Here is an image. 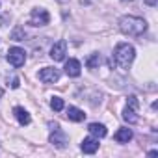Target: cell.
<instances>
[{"instance_id": "obj_3", "label": "cell", "mask_w": 158, "mask_h": 158, "mask_svg": "<svg viewBox=\"0 0 158 158\" xmlns=\"http://www.w3.org/2000/svg\"><path fill=\"white\" fill-rule=\"evenodd\" d=\"M48 127L52 128V134H50V143H52V145H56L58 149H63V147L67 145V136H65V132L60 128V125H58V123H50Z\"/></svg>"}, {"instance_id": "obj_2", "label": "cell", "mask_w": 158, "mask_h": 158, "mask_svg": "<svg viewBox=\"0 0 158 158\" xmlns=\"http://www.w3.org/2000/svg\"><path fill=\"white\" fill-rule=\"evenodd\" d=\"M119 30L125 34V35H132V37H139L145 30H147V23L139 17H134V15H125L121 17L119 21Z\"/></svg>"}, {"instance_id": "obj_21", "label": "cell", "mask_w": 158, "mask_h": 158, "mask_svg": "<svg viewBox=\"0 0 158 158\" xmlns=\"http://www.w3.org/2000/svg\"><path fill=\"white\" fill-rule=\"evenodd\" d=\"M2 95H4V91H2V88H0V99H2Z\"/></svg>"}, {"instance_id": "obj_22", "label": "cell", "mask_w": 158, "mask_h": 158, "mask_svg": "<svg viewBox=\"0 0 158 158\" xmlns=\"http://www.w3.org/2000/svg\"><path fill=\"white\" fill-rule=\"evenodd\" d=\"M123 2H132V0H123Z\"/></svg>"}, {"instance_id": "obj_14", "label": "cell", "mask_w": 158, "mask_h": 158, "mask_svg": "<svg viewBox=\"0 0 158 158\" xmlns=\"http://www.w3.org/2000/svg\"><path fill=\"white\" fill-rule=\"evenodd\" d=\"M123 119H125V121H128V123H136V121H138L136 110H134V108H130V106H127V108L123 110Z\"/></svg>"}, {"instance_id": "obj_11", "label": "cell", "mask_w": 158, "mask_h": 158, "mask_svg": "<svg viewBox=\"0 0 158 158\" xmlns=\"http://www.w3.org/2000/svg\"><path fill=\"white\" fill-rule=\"evenodd\" d=\"M67 117H69L71 121H74V123H80V121H84L86 114H84L80 108H76V106H69V108H67Z\"/></svg>"}, {"instance_id": "obj_17", "label": "cell", "mask_w": 158, "mask_h": 158, "mask_svg": "<svg viewBox=\"0 0 158 158\" xmlns=\"http://www.w3.org/2000/svg\"><path fill=\"white\" fill-rule=\"evenodd\" d=\"M11 37H13L15 41H23V39H24V32H23L21 28H17V30L11 34Z\"/></svg>"}, {"instance_id": "obj_20", "label": "cell", "mask_w": 158, "mask_h": 158, "mask_svg": "<svg viewBox=\"0 0 158 158\" xmlns=\"http://www.w3.org/2000/svg\"><path fill=\"white\" fill-rule=\"evenodd\" d=\"M145 2H147V4H151V6H154V4H156V0H145Z\"/></svg>"}, {"instance_id": "obj_15", "label": "cell", "mask_w": 158, "mask_h": 158, "mask_svg": "<svg viewBox=\"0 0 158 158\" xmlns=\"http://www.w3.org/2000/svg\"><path fill=\"white\" fill-rule=\"evenodd\" d=\"M99 63H101V56H99V54H91V56L86 60V65H88L89 69H95V67H99Z\"/></svg>"}, {"instance_id": "obj_12", "label": "cell", "mask_w": 158, "mask_h": 158, "mask_svg": "<svg viewBox=\"0 0 158 158\" xmlns=\"http://www.w3.org/2000/svg\"><path fill=\"white\" fill-rule=\"evenodd\" d=\"M88 130H89V134L95 136V138H104V136H106V127L101 125V123H91V125L88 127Z\"/></svg>"}, {"instance_id": "obj_10", "label": "cell", "mask_w": 158, "mask_h": 158, "mask_svg": "<svg viewBox=\"0 0 158 158\" xmlns=\"http://www.w3.org/2000/svg\"><path fill=\"white\" fill-rule=\"evenodd\" d=\"M13 115L17 117V121L23 125V127H26V125H30V121H32V117H30V114L24 110V108H21V106H15L13 108Z\"/></svg>"}, {"instance_id": "obj_6", "label": "cell", "mask_w": 158, "mask_h": 158, "mask_svg": "<svg viewBox=\"0 0 158 158\" xmlns=\"http://www.w3.org/2000/svg\"><path fill=\"white\" fill-rule=\"evenodd\" d=\"M39 80L43 84H54L60 80V71L56 67H43L39 71Z\"/></svg>"}, {"instance_id": "obj_19", "label": "cell", "mask_w": 158, "mask_h": 158, "mask_svg": "<svg viewBox=\"0 0 158 158\" xmlns=\"http://www.w3.org/2000/svg\"><path fill=\"white\" fill-rule=\"evenodd\" d=\"M11 88H13V89L19 88V78H13V80H11Z\"/></svg>"}, {"instance_id": "obj_16", "label": "cell", "mask_w": 158, "mask_h": 158, "mask_svg": "<svg viewBox=\"0 0 158 158\" xmlns=\"http://www.w3.org/2000/svg\"><path fill=\"white\" fill-rule=\"evenodd\" d=\"M50 108H52L54 112H61V110H63V99H60V97H52V101H50Z\"/></svg>"}, {"instance_id": "obj_4", "label": "cell", "mask_w": 158, "mask_h": 158, "mask_svg": "<svg viewBox=\"0 0 158 158\" xmlns=\"http://www.w3.org/2000/svg\"><path fill=\"white\" fill-rule=\"evenodd\" d=\"M8 61L13 65V67H23L24 61H26V52L24 48H19V47H13L8 50Z\"/></svg>"}, {"instance_id": "obj_1", "label": "cell", "mask_w": 158, "mask_h": 158, "mask_svg": "<svg viewBox=\"0 0 158 158\" xmlns=\"http://www.w3.org/2000/svg\"><path fill=\"white\" fill-rule=\"evenodd\" d=\"M134 58H136L134 47L128 45V43H119V45L115 47V50H114V56H112L110 63H112V65H117V67H121V69H128L130 63L134 61Z\"/></svg>"}, {"instance_id": "obj_7", "label": "cell", "mask_w": 158, "mask_h": 158, "mask_svg": "<svg viewBox=\"0 0 158 158\" xmlns=\"http://www.w3.org/2000/svg\"><path fill=\"white\" fill-rule=\"evenodd\" d=\"M65 54H67V43L65 41H58L52 45L50 48V58L54 61H63L65 60Z\"/></svg>"}, {"instance_id": "obj_9", "label": "cell", "mask_w": 158, "mask_h": 158, "mask_svg": "<svg viewBox=\"0 0 158 158\" xmlns=\"http://www.w3.org/2000/svg\"><path fill=\"white\" fill-rule=\"evenodd\" d=\"M80 149L86 152V154H93L97 149H99V138H86L84 141H82V145H80Z\"/></svg>"}, {"instance_id": "obj_18", "label": "cell", "mask_w": 158, "mask_h": 158, "mask_svg": "<svg viewBox=\"0 0 158 158\" xmlns=\"http://www.w3.org/2000/svg\"><path fill=\"white\" fill-rule=\"evenodd\" d=\"M127 106H130V108H134V110H138V99H136L134 95H130V97L127 99Z\"/></svg>"}, {"instance_id": "obj_8", "label": "cell", "mask_w": 158, "mask_h": 158, "mask_svg": "<svg viewBox=\"0 0 158 158\" xmlns=\"http://www.w3.org/2000/svg\"><path fill=\"white\" fill-rule=\"evenodd\" d=\"M80 73H82V65H80V61H78V60L71 58V60L65 63V74H67V76L76 78V76H80Z\"/></svg>"}, {"instance_id": "obj_13", "label": "cell", "mask_w": 158, "mask_h": 158, "mask_svg": "<svg viewBox=\"0 0 158 158\" xmlns=\"http://www.w3.org/2000/svg\"><path fill=\"white\" fill-rule=\"evenodd\" d=\"M114 138H115V141H119V143H128V141L132 139V130H130V128H119Z\"/></svg>"}, {"instance_id": "obj_5", "label": "cell", "mask_w": 158, "mask_h": 158, "mask_svg": "<svg viewBox=\"0 0 158 158\" xmlns=\"http://www.w3.org/2000/svg\"><path fill=\"white\" fill-rule=\"evenodd\" d=\"M48 21H50L48 11L37 8V10H32V15H30L28 24H32V26H45V24H48Z\"/></svg>"}]
</instances>
